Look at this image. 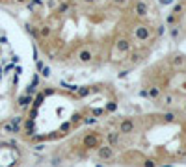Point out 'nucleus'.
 <instances>
[{"mask_svg": "<svg viewBox=\"0 0 186 167\" xmlns=\"http://www.w3.org/2000/svg\"><path fill=\"white\" fill-rule=\"evenodd\" d=\"M76 60H78V63H82V65H87V63H91L93 61V50L91 48H82L78 54H76Z\"/></svg>", "mask_w": 186, "mask_h": 167, "instance_id": "6", "label": "nucleus"}, {"mask_svg": "<svg viewBox=\"0 0 186 167\" xmlns=\"http://www.w3.org/2000/svg\"><path fill=\"white\" fill-rule=\"evenodd\" d=\"M184 111H186V102H184Z\"/></svg>", "mask_w": 186, "mask_h": 167, "instance_id": "49", "label": "nucleus"}, {"mask_svg": "<svg viewBox=\"0 0 186 167\" xmlns=\"http://www.w3.org/2000/svg\"><path fill=\"white\" fill-rule=\"evenodd\" d=\"M15 2H17V4H26L28 0H15Z\"/></svg>", "mask_w": 186, "mask_h": 167, "instance_id": "46", "label": "nucleus"}, {"mask_svg": "<svg viewBox=\"0 0 186 167\" xmlns=\"http://www.w3.org/2000/svg\"><path fill=\"white\" fill-rule=\"evenodd\" d=\"M71 8V4L69 2H61L60 6H58V13H65V11H67Z\"/></svg>", "mask_w": 186, "mask_h": 167, "instance_id": "30", "label": "nucleus"}, {"mask_svg": "<svg viewBox=\"0 0 186 167\" xmlns=\"http://www.w3.org/2000/svg\"><path fill=\"white\" fill-rule=\"evenodd\" d=\"M52 36V28L50 26H41L39 28V37H50Z\"/></svg>", "mask_w": 186, "mask_h": 167, "instance_id": "21", "label": "nucleus"}, {"mask_svg": "<svg viewBox=\"0 0 186 167\" xmlns=\"http://www.w3.org/2000/svg\"><path fill=\"white\" fill-rule=\"evenodd\" d=\"M90 113H91V115H93V117L97 119V117H101V115H104L106 111H104V108H91V110H90Z\"/></svg>", "mask_w": 186, "mask_h": 167, "instance_id": "23", "label": "nucleus"}, {"mask_svg": "<svg viewBox=\"0 0 186 167\" xmlns=\"http://www.w3.org/2000/svg\"><path fill=\"white\" fill-rule=\"evenodd\" d=\"M132 13L138 19H145L149 15V4L145 2V0H136L134 6H132Z\"/></svg>", "mask_w": 186, "mask_h": 167, "instance_id": "3", "label": "nucleus"}, {"mask_svg": "<svg viewBox=\"0 0 186 167\" xmlns=\"http://www.w3.org/2000/svg\"><path fill=\"white\" fill-rule=\"evenodd\" d=\"M24 134L28 138H32L36 134V121H32V119H28L26 121V125H24Z\"/></svg>", "mask_w": 186, "mask_h": 167, "instance_id": "15", "label": "nucleus"}, {"mask_svg": "<svg viewBox=\"0 0 186 167\" xmlns=\"http://www.w3.org/2000/svg\"><path fill=\"white\" fill-rule=\"evenodd\" d=\"M97 167H104V165H97Z\"/></svg>", "mask_w": 186, "mask_h": 167, "instance_id": "50", "label": "nucleus"}, {"mask_svg": "<svg viewBox=\"0 0 186 167\" xmlns=\"http://www.w3.org/2000/svg\"><path fill=\"white\" fill-rule=\"evenodd\" d=\"M162 95V87L160 85H151L147 89V98H153V100H158Z\"/></svg>", "mask_w": 186, "mask_h": 167, "instance_id": "12", "label": "nucleus"}, {"mask_svg": "<svg viewBox=\"0 0 186 167\" xmlns=\"http://www.w3.org/2000/svg\"><path fill=\"white\" fill-rule=\"evenodd\" d=\"M0 2H4V0H0Z\"/></svg>", "mask_w": 186, "mask_h": 167, "instance_id": "51", "label": "nucleus"}, {"mask_svg": "<svg viewBox=\"0 0 186 167\" xmlns=\"http://www.w3.org/2000/svg\"><path fill=\"white\" fill-rule=\"evenodd\" d=\"M52 93H54L52 87H49V89H45V91H43V95H45V97H49V95H52Z\"/></svg>", "mask_w": 186, "mask_h": 167, "instance_id": "41", "label": "nucleus"}, {"mask_svg": "<svg viewBox=\"0 0 186 167\" xmlns=\"http://www.w3.org/2000/svg\"><path fill=\"white\" fill-rule=\"evenodd\" d=\"M9 122H11V125H17V126H20V122H23V115H15L13 119H9Z\"/></svg>", "mask_w": 186, "mask_h": 167, "instance_id": "33", "label": "nucleus"}, {"mask_svg": "<svg viewBox=\"0 0 186 167\" xmlns=\"http://www.w3.org/2000/svg\"><path fill=\"white\" fill-rule=\"evenodd\" d=\"M0 130H2L4 134H20V126H17V125H11V122H4L2 126H0Z\"/></svg>", "mask_w": 186, "mask_h": 167, "instance_id": "11", "label": "nucleus"}, {"mask_svg": "<svg viewBox=\"0 0 186 167\" xmlns=\"http://www.w3.org/2000/svg\"><path fill=\"white\" fill-rule=\"evenodd\" d=\"M115 48L119 50V54H123V52H128L130 50V41L127 37H119L115 41Z\"/></svg>", "mask_w": 186, "mask_h": 167, "instance_id": "10", "label": "nucleus"}, {"mask_svg": "<svg viewBox=\"0 0 186 167\" xmlns=\"http://www.w3.org/2000/svg\"><path fill=\"white\" fill-rule=\"evenodd\" d=\"M43 100H45V95H43V91H37L36 97H34V102H32L30 108H34V110H39L41 104H43Z\"/></svg>", "mask_w": 186, "mask_h": 167, "instance_id": "16", "label": "nucleus"}, {"mask_svg": "<svg viewBox=\"0 0 186 167\" xmlns=\"http://www.w3.org/2000/svg\"><path fill=\"white\" fill-rule=\"evenodd\" d=\"M24 30H26V33H30V36L34 37V39H41V37H39V30H37L34 24H30V22H26V24H24Z\"/></svg>", "mask_w": 186, "mask_h": 167, "instance_id": "17", "label": "nucleus"}, {"mask_svg": "<svg viewBox=\"0 0 186 167\" xmlns=\"http://www.w3.org/2000/svg\"><path fill=\"white\" fill-rule=\"evenodd\" d=\"M106 145H108V147H117V145H119V134H117V130H110V132H108L106 134Z\"/></svg>", "mask_w": 186, "mask_h": 167, "instance_id": "8", "label": "nucleus"}, {"mask_svg": "<svg viewBox=\"0 0 186 167\" xmlns=\"http://www.w3.org/2000/svg\"><path fill=\"white\" fill-rule=\"evenodd\" d=\"M82 119H84L82 111H74V113L71 115V119H69V122H71L73 126H76V125H80V122H82Z\"/></svg>", "mask_w": 186, "mask_h": 167, "instance_id": "19", "label": "nucleus"}, {"mask_svg": "<svg viewBox=\"0 0 186 167\" xmlns=\"http://www.w3.org/2000/svg\"><path fill=\"white\" fill-rule=\"evenodd\" d=\"M32 102H34V97H30V95H20L19 98H17V106L20 108V110H26V108H30L32 106Z\"/></svg>", "mask_w": 186, "mask_h": 167, "instance_id": "9", "label": "nucleus"}, {"mask_svg": "<svg viewBox=\"0 0 186 167\" xmlns=\"http://www.w3.org/2000/svg\"><path fill=\"white\" fill-rule=\"evenodd\" d=\"M162 33H166V24H160L156 30V36H162Z\"/></svg>", "mask_w": 186, "mask_h": 167, "instance_id": "36", "label": "nucleus"}, {"mask_svg": "<svg viewBox=\"0 0 186 167\" xmlns=\"http://www.w3.org/2000/svg\"><path fill=\"white\" fill-rule=\"evenodd\" d=\"M36 67H37V71H41L43 67H45V63H43V60H37V61H36Z\"/></svg>", "mask_w": 186, "mask_h": 167, "instance_id": "40", "label": "nucleus"}, {"mask_svg": "<svg viewBox=\"0 0 186 167\" xmlns=\"http://www.w3.org/2000/svg\"><path fill=\"white\" fill-rule=\"evenodd\" d=\"M32 6H41V0H32Z\"/></svg>", "mask_w": 186, "mask_h": 167, "instance_id": "44", "label": "nucleus"}, {"mask_svg": "<svg viewBox=\"0 0 186 167\" xmlns=\"http://www.w3.org/2000/svg\"><path fill=\"white\" fill-rule=\"evenodd\" d=\"M162 167H173V165H169V163H166V165H162Z\"/></svg>", "mask_w": 186, "mask_h": 167, "instance_id": "47", "label": "nucleus"}, {"mask_svg": "<svg viewBox=\"0 0 186 167\" xmlns=\"http://www.w3.org/2000/svg\"><path fill=\"white\" fill-rule=\"evenodd\" d=\"M184 8H186V2H179V4H175L173 6V9H171V13L175 15V17H179L182 11H184Z\"/></svg>", "mask_w": 186, "mask_h": 167, "instance_id": "20", "label": "nucleus"}, {"mask_svg": "<svg viewBox=\"0 0 186 167\" xmlns=\"http://www.w3.org/2000/svg\"><path fill=\"white\" fill-rule=\"evenodd\" d=\"M30 85H34V87L39 85V76H37V74H34V78H32V84H30Z\"/></svg>", "mask_w": 186, "mask_h": 167, "instance_id": "35", "label": "nucleus"}, {"mask_svg": "<svg viewBox=\"0 0 186 167\" xmlns=\"http://www.w3.org/2000/svg\"><path fill=\"white\" fill-rule=\"evenodd\" d=\"M95 122H97V119H95L93 115H87V117L82 119V125H87V126H90V125H95Z\"/></svg>", "mask_w": 186, "mask_h": 167, "instance_id": "26", "label": "nucleus"}, {"mask_svg": "<svg viewBox=\"0 0 186 167\" xmlns=\"http://www.w3.org/2000/svg\"><path fill=\"white\" fill-rule=\"evenodd\" d=\"M71 128H73V125H71L69 121H65V122H61V125H60V134H67Z\"/></svg>", "mask_w": 186, "mask_h": 167, "instance_id": "25", "label": "nucleus"}, {"mask_svg": "<svg viewBox=\"0 0 186 167\" xmlns=\"http://www.w3.org/2000/svg\"><path fill=\"white\" fill-rule=\"evenodd\" d=\"M151 36H153V28H151L149 24H138V26L134 28V39H136L138 43L149 41Z\"/></svg>", "mask_w": 186, "mask_h": 167, "instance_id": "1", "label": "nucleus"}, {"mask_svg": "<svg viewBox=\"0 0 186 167\" xmlns=\"http://www.w3.org/2000/svg\"><path fill=\"white\" fill-rule=\"evenodd\" d=\"M115 110H117V104H115V102H108V104H106V108H104L106 113H114Z\"/></svg>", "mask_w": 186, "mask_h": 167, "instance_id": "27", "label": "nucleus"}, {"mask_svg": "<svg viewBox=\"0 0 186 167\" xmlns=\"http://www.w3.org/2000/svg\"><path fill=\"white\" fill-rule=\"evenodd\" d=\"M128 73H130V69H125L121 73H117V78H125V76H128Z\"/></svg>", "mask_w": 186, "mask_h": 167, "instance_id": "37", "label": "nucleus"}, {"mask_svg": "<svg viewBox=\"0 0 186 167\" xmlns=\"http://www.w3.org/2000/svg\"><path fill=\"white\" fill-rule=\"evenodd\" d=\"M169 63H171L173 69H186V56L177 54V56H173V58H171Z\"/></svg>", "mask_w": 186, "mask_h": 167, "instance_id": "7", "label": "nucleus"}, {"mask_svg": "<svg viewBox=\"0 0 186 167\" xmlns=\"http://www.w3.org/2000/svg\"><path fill=\"white\" fill-rule=\"evenodd\" d=\"M39 73H41V76H43V78H50V74H52V73H50V67H47V65L43 67Z\"/></svg>", "mask_w": 186, "mask_h": 167, "instance_id": "31", "label": "nucleus"}, {"mask_svg": "<svg viewBox=\"0 0 186 167\" xmlns=\"http://www.w3.org/2000/svg\"><path fill=\"white\" fill-rule=\"evenodd\" d=\"M181 89H182V91H186V80H184V82H181Z\"/></svg>", "mask_w": 186, "mask_h": 167, "instance_id": "45", "label": "nucleus"}, {"mask_svg": "<svg viewBox=\"0 0 186 167\" xmlns=\"http://www.w3.org/2000/svg\"><path fill=\"white\" fill-rule=\"evenodd\" d=\"M97 156H99V160L108 162V160H112L114 156H115V152H114L112 147H108V145H101V147L97 149Z\"/></svg>", "mask_w": 186, "mask_h": 167, "instance_id": "5", "label": "nucleus"}, {"mask_svg": "<svg viewBox=\"0 0 186 167\" xmlns=\"http://www.w3.org/2000/svg\"><path fill=\"white\" fill-rule=\"evenodd\" d=\"M43 149H45V145H43V143H36L34 145V150H37V152H41Z\"/></svg>", "mask_w": 186, "mask_h": 167, "instance_id": "38", "label": "nucleus"}, {"mask_svg": "<svg viewBox=\"0 0 186 167\" xmlns=\"http://www.w3.org/2000/svg\"><path fill=\"white\" fill-rule=\"evenodd\" d=\"M143 167H156V162H155V160H145V162H143Z\"/></svg>", "mask_w": 186, "mask_h": 167, "instance_id": "34", "label": "nucleus"}, {"mask_svg": "<svg viewBox=\"0 0 186 167\" xmlns=\"http://www.w3.org/2000/svg\"><path fill=\"white\" fill-rule=\"evenodd\" d=\"M82 145L86 149H99L101 147V138L97 136V134H86V136L82 138Z\"/></svg>", "mask_w": 186, "mask_h": 167, "instance_id": "4", "label": "nucleus"}, {"mask_svg": "<svg viewBox=\"0 0 186 167\" xmlns=\"http://www.w3.org/2000/svg\"><path fill=\"white\" fill-rule=\"evenodd\" d=\"M36 93H37V87H34V85H28V87L24 89V95H30V97H36Z\"/></svg>", "mask_w": 186, "mask_h": 167, "instance_id": "29", "label": "nucleus"}, {"mask_svg": "<svg viewBox=\"0 0 186 167\" xmlns=\"http://www.w3.org/2000/svg\"><path fill=\"white\" fill-rule=\"evenodd\" d=\"M90 91H91L90 85H78V91L74 93V97H76V98H84V97L90 95Z\"/></svg>", "mask_w": 186, "mask_h": 167, "instance_id": "18", "label": "nucleus"}, {"mask_svg": "<svg viewBox=\"0 0 186 167\" xmlns=\"http://www.w3.org/2000/svg\"><path fill=\"white\" fill-rule=\"evenodd\" d=\"M112 2H114L115 6H125V4L128 2V0H112Z\"/></svg>", "mask_w": 186, "mask_h": 167, "instance_id": "39", "label": "nucleus"}, {"mask_svg": "<svg viewBox=\"0 0 186 167\" xmlns=\"http://www.w3.org/2000/svg\"><path fill=\"white\" fill-rule=\"evenodd\" d=\"M60 85L61 87H65L67 91H71V93H76L78 91V85H74V84H67V82H60Z\"/></svg>", "mask_w": 186, "mask_h": 167, "instance_id": "22", "label": "nucleus"}, {"mask_svg": "<svg viewBox=\"0 0 186 167\" xmlns=\"http://www.w3.org/2000/svg\"><path fill=\"white\" fill-rule=\"evenodd\" d=\"M177 117H179L177 111H164V113H162V121L166 122V125H169V122H175V121H177Z\"/></svg>", "mask_w": 186, "mask_h": 167, "instance_id": "14", "label": "nucleus"}, {"mask_svg": "<svg viewBox=\"0 0 186 167\" xmlns=\"http://www.w3.org/2000/svg\"><path fill=\"white\" fill-rule=\"evenodd\" d=\"M169 36H171L173 39H177V37L181 36V30H179V26H173V28H171V32H169Z\"/></svg>", "mask_w": 186, "mask_h": 167, "instance_id": "32", "label": "nucleus"}, {"mask_svg": "<svg viewBox=\"0 0 186 167\" xmlns=\"http://www.w3.org/2000/svg\"><path fill=\"white\" fill-rule=\"evenodd\" d=\"M136 130V121L132 117H125L119 122V128H117V134H123V136H128Z\"/></svg>", "mask_w": 186, "mask_h": 167, "instance_id": "2", "label": "nucleus"}, {"mask_svg": "<svg viewBox=\"0 0 186 167\" xmlns=\"http://www.w3.org/2000/svg\"><path fill=\"white\" fill-rule=\"evenodd\" d=\"M82 2H84V4H90V6H91V4H95V2H97V0H82Z\"/></svg>", "mask_w": 186, "mask_h": 167, "instance_id": "43", "label": "nucleus"}, {"mask_svg": "<svg viewBox=\"0 0 186 167\" xmlns=\"http://www.w3.org/2000/svg\"><path fill=\"white\" fill-rule=\"evenodd\" d=\"M140 97H143V98H147V89H141V91H140Z\"/></svg>", "mask_w": 186, "mask_h": 167, "instance_id": "42", "label": "nucleus"}, {"mask_svg": "<svg viewBox=\"0 0 186 167\" xmlns=\"http://www.w3.org/2000/svg\"><path fill=\"white\" fill-rule=\"evenodd\" d=\"M140 61H141V54H140V52H130V63L136 65V63H140Z\"/></svg>", "mask_w": 186, "mask_h": 167, "instance_id": "24", "label": "nucleus"}, {"mask_svg": "<svg viewBox=\"0 0 186 167\" xmlns=\"http://www.w3.org/2000/svg\"><path fill=\"white\" fill-rule=\"evenodd\" d=\"M102 2H112V0H102Z\"/></svg>", "mask_w": 186, "mask_h": 167, "instance_id": "48", "label": "nucleus"}, {"mask_svg": "<svg viewBox=\"0 0 186 167\" xmlns=\"http://www.w3.org/2000/svg\"><path fill=\"white\" fill-rule=\"evenodd\" d=\"M177 19H179V17H175L173 13H169V15H168V19H166V26H173L175 22H177Z\"/></svg>", "mask_w": 186, "mask_h": 167, "instance_id": "28", "label": "nucleus"}, {"mask_svg": "<svg viewBox=\"0 0 186 167\" xmlns=\"http://www.w3.org/2000/svg\"><path fill=\"white\" fill-rule=\"evenodd\" d=\"M158 100H160L162 106L168 108V106H173V104H175V95H171V93H162Z\"/></svg>", "mask_w": 186, "mask_h": 167, "instance_id": "13", "label": "nucleus"}]
</instances>
